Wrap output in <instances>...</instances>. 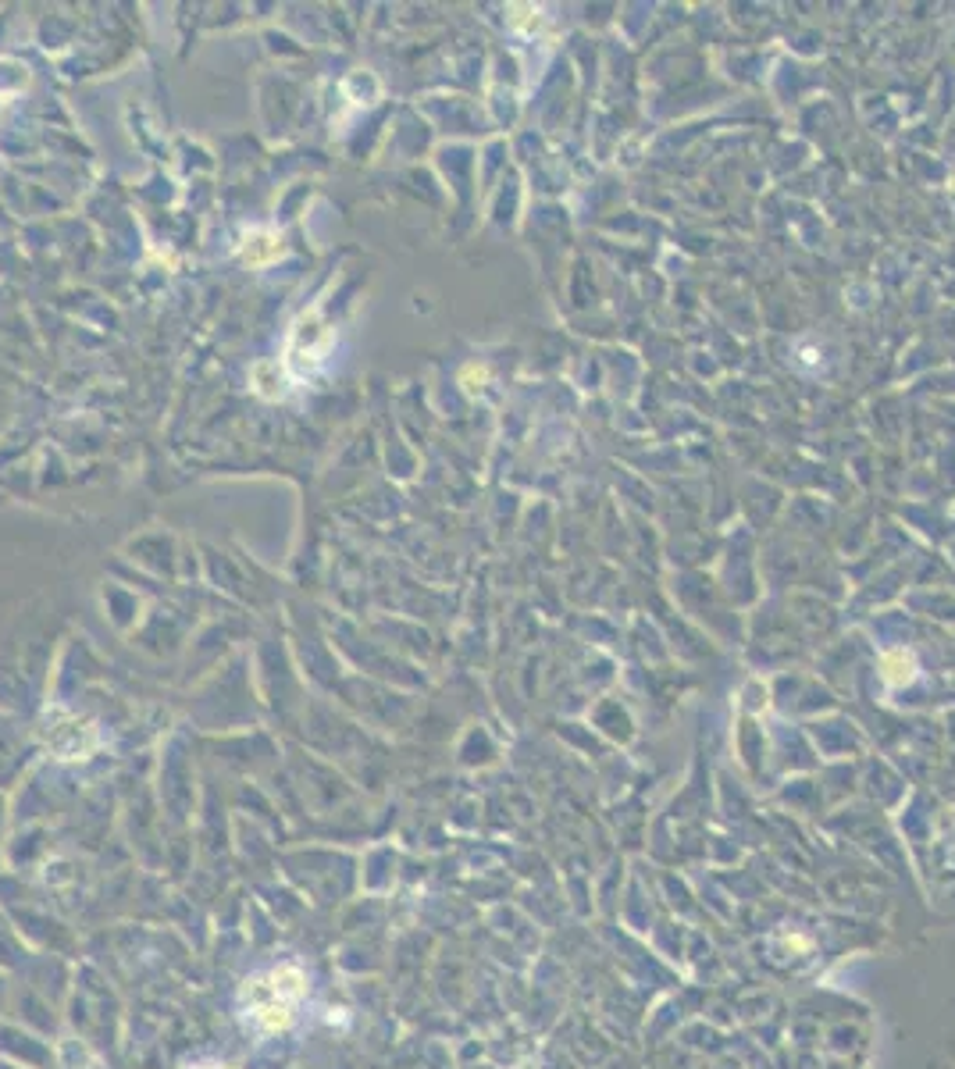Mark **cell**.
Returning a JSON list of instances; mask_svg holds the SVG:
<instances>
[{
  "label": "cell",
  "mask_w": 955,
  "mask_h": 1069,
  "mask_svg": "<svg viewBox=\"0 0 955 1069\" xmlns=\"http://www.w3.org/2000/svg\"><path fill=\"white\" fill-rule=\"evenodd\" d=\"M307 998V973L293 963L271 966L243 980L239 1012L257 1034H282L296 1023V1009Z\"/></svg>",
  "instance_id": "obj_1"
},
{
  "label": "cell",
  "mask_w": 955,
  "mask_h": 1069,
  "mask_svg": "<svg viewBox=\"0 0 955 1069\" xmlns=\"http://www.w3.org/2000/svg\"><path fill=\"white\" fill-rule=\"evenodd\" d=\"M300 332H307V335H314V332H318V325H314V318H311V321L303 318ZM307 353H311V357H321V353H325V350H321V346H314V343H307Z\"/></svg>",
  "instance_id": "obj_2"
},
{
  "label": "cell",
  "mask_w": 955,
  "mask_h": 1069,
  "mask_svg": "<svg viewBox=\"0 0 955 1069\" xmlns=\"http://www.w3.org/2000/svg\"><path fill=\"white\" fill-rule=\"evenodd\" d=\"M200 1069H218V1066H200ZM221 1069H225V1066H221Z\"/></svg>",
  "instance_id": "obj_3"
}]
</instances>
